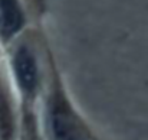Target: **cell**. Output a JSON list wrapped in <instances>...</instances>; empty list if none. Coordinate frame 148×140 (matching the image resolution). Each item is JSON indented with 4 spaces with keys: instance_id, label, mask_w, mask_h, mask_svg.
Listing matches in <instances>:
<instances>
[{
    "instance_id": "obj_4",
    "label": "cell",
    "mask_w": 148,
    "mask_h": 140,
    "mask_svg": "<svg viewBox=\"0 0 148 140\" xmlns=\"http://www.w3.org/2000/svg\"><path fill=\"white\" fill-rule=\"evenodd\" d=\"M12 134H13V117L10 105L3 91H0V139L10 140Z\"/></svg>"
},
{
    "instance_id": "obj_2",
    "label": "cell",
    "mask_w": 148,
    "mask_h": 140,
    "mask_svg": "<svg viewBox=\"0 0 148 140\" xmlns=\"http://www.w3.org/2000/svg\"><path fill=\"white\" fill-rule=\"evenodd\" d=\"M13 68L17 78V82L27 94H32L38 85V65L33 55L22 48L14 53Z\"/></svg>"
},
{
    "instance_id": "obj_1",
    "label": "cell",
    "mask_w": 148,
    "mask_h": 140,
    "mask_svg": "<svg viewBox=\"0 0 148 140\" xmlns=\"http://www.w3.org/2000/svg\"><path fill=\"white\" fill-rule=\"evenodd\" d=\"M49 127L53 140H88L84 126L62 97L50 101Z\"/></svg>"
},
{
    "instance_id": "obj_3",
    "label": "cell",
    "mask_w": 148,
    "mask_h": 140,
    "mask_svg": "<svg viewBox=\"0 0 148 140\" xmlns=\"http://www.w3.org/2000/svg\"><path fill=\"white\" fill-rule=\"evenodd\" d=\"M25 25V12L20 0H0V35L10 38Z\"/></svg>"
}]
</instances>
